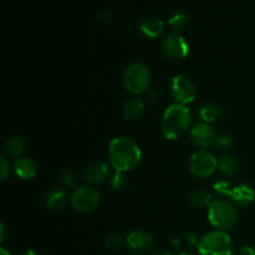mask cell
Returning <instances> with one entry per match:
<instances>
[{"mask_svg": "<svg viewBox=\"0 0 255 255\" xmlns=\"http://www.w3.org/2000/svg\"><path fill=\"white\" fill-rule=\"evenodd\" d=\"M187 21H188V16L186 14H183V12H177L173 16L169 17L168 24L171 26L172 31L181 34L183 27L187 25Z\"/></svg>", "mask_w": 255, "mask_h": 255, "instance_id": "cell-23", "label": "cell"}, {"mask_svg": "<svg viewBox=\"0 0 255 255\" xmlns=\"http://www.w3.org/2000/svg\"><path fill=\"white\" fill-rule=\"evenodd\" d=\"M126 246L132 253L144 254L153 246V238L144 231H134L127 236Z\"/></svg>", "mask_w": 255, "mask_h": 255, "instance_id": "cell-11", "label": "cell"}, {"mask_svg": "<svg viewBox=\"0 0 255 255\" xmlns=\"http://www.w3.org/2000/svg\"><path fill=\"white\" fill-rule=\"evenodd\" d=\"M122 84L132 95H144L151 89V71L142 62H132L124 70Z\"/></svg>", "mask_w": 255, "mask_h": 255, "instance_id": "cell-4", "label": "cell"}, {"mask_svg": "<svg viewBox=\"0 0 255 255\" xmlns=\"http://www.w3.org/2000/svg\"><path fill=\"white\" fill-rule=\"evenodd\" d=\"M171 246H172V248L173 249H178L179 247H181V241H179V239H172L171 241Z\"/></svg>", "mask_w": 255, "mask_h": 255, "instance_id": "cell-32", "label": "cell"}, {"mask_svg": "<svg viewBox=\"0 0 255 255\" xmlns=\"http://www.w3.org/2000/svg\"><path fill=\"white\" fill-rule=\"evenodd\" d=\"M238 212L236 204L229 199L218 198L208 208V221L217 231H231L237 223Z\"/></svg>", "mask_w": 255, "mask_h": 255, "instance_id": "cell-3", "label": "cell"}, {"mask_svg": "<svg viewBox=\"0 0 255 255\" xmlns=\"http://www.w3.org/2000/svg\"><path fill=\"white\" fill-rule=\"evenodd\" d=\"M67 201H69V197H67L66 192L64 189L55 188L51 189L49 193L46 194V198H45V204H46L47 208L50 211L59 212L66 207Z\"/></svg>", "mask_w": 255, "mask_h": 255, "instance_id": "cell-17", "label": "cell"}, {"mask_svg": "<svg viewBox=\"0 0 255 255\" xmlns=\"http://www.w3.org/2000/svg\"><path fill=\"white\" fill-rule=\"evenodd\" d=\"M234 146V139L231 134H227V133H221V134H217L216 139H214V143L213 147L218 151L222 152H226L229 151V149L233 148Z\"/></svg>", "mask_w": 255, "mask_h": 255, "instance_id": "cell-22", "label": "cell"}, {"mask_svg": "<svg viewBox=\"0 0 255 255\" xmlns=\"http://www.w3.org/2000/svg\"><path fill=\"white\" fill-rule=\"evenodd\" d=\"M122 243H124L122 236L119 233H115V232L109 233L104 238V246L109 251H117L122 246Z\"/></svg>", "mask_w": 255, "mask_h": 255, "instance_id": "cell-25", "label": "cell"}, {"mask_svg": "<svg viewBox=\"0 0 255 255\" xmlns=\"http://www.w3.org/2000/svg\"><path fill=\"white\" fill-rule=\"evenodd\" d=\"M72 208L80 213H91L96 211L101 202V194L96 188L91 186L79 187L71 196Z\"/></svg>", "mask_w": 255, "mask_h": 255, "instance_id": "cell-7", "label": "cell"}, {"mask_svg": "<svg viewBox=\"0 0 255 255\" xmlns=\"http://www.w3.org/2000/svg\"><path fill=\"white\" fill-rule=\"evenodd\" d=\"M197 248L199 255H232L233 241L227 232L216 229L204 234Z\"/></svg>", "mask_w": 255, "mask_h": 255, "instance_id": "cell-5", "label": "cell"}, {"mask_svg": "<svg viewBox=\"0 0 255 255\" xmlns=\"http://www.w3.org/2000/svg\"><path fill=\"white\" fill-rule=\"evenodd\" d=\"M239 255H255L254 247H243L239 252Z\"/></svg>", "mask_w": 255, "mask_h": 255, "instance_id": "cell-30", "label": "cell"}, {"mask_svg": "<svg viewBox=\"0 0 255 255\" xmlns=\"http://www.w3.org/2000/svg\"><path fill=\"white\" fill-rule=\"evenodd\" d=\"M151 255H169V252L164 251V249H159V251L153 252Z\"/></svg>", "mask_w": 255, "mask_h": 255, "instance_id": "cell-34", "label": "cell"}, {"mask_svg": "<svg viewBox=\"0 0 255 255\" xmlns=\"http://www.w3.org/2000/svg\"><path fill=\"white\" fill-rule=\"evenodd\" d=\"M162 50L171 59L182 60L189 54V45L181 34L172 32L162 41Z\"/></svg>", "mask_w": 255, "mask_h": 255, "instance_id": "cell-9", "label": "cell"}, {"mask_svg": "<svg viewBox=\"0 0 255 255\" xmlns=\"http://www.w3.org/2000/svg\"><path fill=\"white\" fill-rule=\"evenodd\" d=\"M213 191L216 193V196L218 198H224L229 199L231 198L232 191H233V187L231 186V183L227 181H218L214 183Z\"/></svg>", "mask_w": 255, "mask_h": 255, "instance_id": "cell-24", "label": "cell"}, {"mask_svg": "<svg viewBox=\"0 0 255 255\" xmlns=\"http://www.w3.org/2000/svg\"><path fill=\"white\" fill-rule=\"evenodd\" d=\"M109 157L115 171L126 173L141 163L142 151L136 141L127 136H119L110 142Z\"/></svg>", "mask_w": 255, "mask_h": 255, "instance_id": "cell-1", "label": "cell"}, {"mask_svg": "<svg viewBox=\"0 0 255 255\" xmlns=\"http://www.w3.org/2000/svg\"><path fill=\"white\" fill-rule=\"evenodd\" d=\"M139 30H141L146 36L156 39V37H159L163 34L164 22L163 20H161L159 17L147 16L144 17V19L142 20L141 24H139Z\"/></svg>", "mask_w": 255, "mask_h": 255, "instance_id": "cell-15", "label": "cell"}, {"mask_svg": "<svg viewBox=\"0 0 255 255\" xmlns=\"http://www.w3.org/2000/svg\"><path fill=\"white\" fill-rule=\"evenodd\" d=\"M189 201L196 208L199 209H208L212 204V197L207 191H196L191 194Z\"/></svg>", "mask_w": 255, "mask_h": 255, "instance_id": "cell-21", "label": "cell"}, {"mask_svg": "<svg viewBox=\"0 0 255 255\" xmlns=\"http://www.w3.org/2000/svg\"><path fill=\"white\" fill-rule=\"evenodd\" d=\"M184 239H186V243L191 247H198L199 241H201V239H198V236L193 232H187Z\"/></svg>", "mask_w": 255, "mask_h": 255, "instance_id": "cell-29", "label": "cell"}, {"mask_svg": "<svg viewBox=\"0 0 255 255\" xmlns=\"http://www.w3.org/2000/svg\"><path fill=\"white\" fill-rule=\"evenodd\" d=\"M0 255H11V253L5 248H0Z\"/></svg>", "mask_w": 255, "mask_h": 255, "instance_id": "cell-36", "label": "cell"}, {"mask_svg": "<svg viewBox=\"0 0 255 255\" xmlns=\"http://www.w3.org/2000/svg\"><path fill=\"white\" fill-rule=\"evenodd\" d=\"M189 169L198 178H209L218 171V159L208 149H198L191 156Z\"/></svg>", "mask_w": 255, "mask_h": 255, "instance_id": "cell-6", "label": "cell"}, {"mask_svg": "<svg viewBox=\"0 0 255 255\" xmlns=\"http://www.w3.org/2000/svg\"><path fill=\"white\" fill-rule=\"evenodd\" d=\"M222 114L221 106L214 102H206V104L202 105L198 110V115L201 117L202 122H206V124L211 125L212 122L216 121L217 119H219Z\"/></svg>", "mask_w": 255, "mask_h": 255, "instance_id": "cell-20", "label": "cell"}, {"mask_svg": "<svg viewBox=\"0 0 255 255\" xmlns=\"http://www.w3.org/2000/svg\"><path fill=\"white\" fill-rule=\"evenodd\" d=\"M239 161L233 156H229V154H226V156L221 157L218 161V171L222 176L226 177H233L236 176L239 172Z\"/></svg>", "mask_w": 255, "mask_h": 255, "instance_id": "cell-18", "label": "cell"}, {"mask_svg": "<svg viewBox=\"0 0 255 255\" xmlns=\"http://www.w3.org/2000/svg\"><path fill=\"white\" fill-rule=\"evenodd\" d=\"M111 168L107 163L99 162V163H92L87 167L85 172V179L90 184H99L107 181L111 177Z\"/></svg>", "mask_w": 255, "mask_h": 255, "instance_id": "cell-13", "label": "cell"}, {"mask_svg": "<svg viewBox=\"0 0 255 255\" xmlns=\"http://www.w3.org/2000/svg\"><path fill=\"white\" fill-rule=\"evenodd\" d=\"M60 181H61L62 186L66 188H77V176L75 174V172L70 171V169H66L60 174Z\"/></svg>", "mask_w": 255, "mask_h": 255, "instance_id": "cell-27", "label": "cell"}, {"mask_svg": "<svg viewBox=\"0 0 255 255\" xmlns=\"http://www.w3.org/2000/svg\"><path fill=\"white\" fill-rule=\"evenodd\" d=\"M144 95H146L147 99H148V100H154V97H156V92H154L152 89H149L148 91H147Z\"/></svg>", "mask_w": 255, "mask_h": 255, "instance_id": "cell-33", "label": "cell"}, {"mask_svg": "<svg viewBox=\"0 0 255 255\" xmlns=\"http://www.w3.org/2000/svg\"><path fill=\"white\" fill-rule=\"evenodd\" d=\"M5 153L7 157H21L24 153L25 148H26V142H25L24 137L21 136H11L6 142H5Z\"/></svg>", "mask_w": 255, "mask_h": 255, "instance_id": "cell-19", "label": "cell"}, {"mask_svg": "<svg viewBox=\"0 0 255 255\" xmlns=\"http://www.w3.org/2000/svg\"><path fill=\"white\" fill-rule=\"evenodd\" d=\"M178 255H193V254H191V253H184V252H183V253H179Z\"/></svg>", "mask_w": 255, "mask_h": 255, "instance_id": "cell-37", "label": "cell"}, {"mask_svg": "<svg viewBox=\"0 0 255 255\" xmlns=\"http://www.w3.org/2000/svg\"><path fill=\"white\" fill-rule=\"evenodd\" d=\"M192 114L183 105L173 104L164 111L161 121V131L164 138L173 141L186 133L192 126Z\"/></svg>", "mask_w": 255, "mask_h": 255, "instance_id": "cell-2", "label": "cell"}, {"mask_svg": "<svg viewBox=\"0 0 255 255\" xmlns=\"http://www.w3.org/2000/svg\"><path fill=\"white\" fill-rule=\"evenodd\" d=\"M217 134L213 127L206 122L197 124L189 132V141L194 147L199 149H207L213 146Z\"/></svg>", "mask_w": 255, "mask_h": 255, "instance_id": "cell-10", "label": "cell"}, {"mask_svg": "<svg viewBox=\"0 0 255 255\" xmlns=\"http://www.w3.org/2000/svg\"><path fill=\"white\" fill-rule=\"evenodd\" d=\"M10 174V162L5 154L0 156V179L5 181Z\"/></svg>", "mask_w": 255, "mask_h": 255, "instance_id": "cell-28", "label": "cell"}, {"mask_svg": "<svg viewBox=\"0 0 255 255\" xmlns=\"http://www.w3.org/2000/svg\"><path fill=\"white\" fill-rule=\"evenodd\" d=\"M5 237H6V227L1 224L0 226V242H4Z\"/></svg>", "mask_w": 255, "mask_h": 255, "instance_id": "cell-31", "label": "cell"}, {"mask_svg": "<svg viewBox=\"0 0 255 255\" xmlns=\"http://www.w3.org/2000/svg\"><path fill=\"white\" fill-rule=\"evenodd\" d=\"M14 172L20 179H24V181L35 178L37 173L36 162L31 157H17L14 162Z\"/></svg>", "mask_w": 255, "mask_h": 255, "instance_id": "cell-12", "label": "cell"}, {"mask_svg": "<svg viewBox=\"0 0 255 255\" xmlns=\"http://www.w3.org/2000/svg\"><path fill=\"white\" fill-rule=\"evenodd\" d=\"M169 92L174 104L187 106L197 96L196 84L186 75H176L169 85Z\"/></svg>", "mask_w": 255, "mask_h": 255, "instance_id": "cell-8", "label": "cell"}, {"mask_svg": "<svg viewBox=\"0 0 255 255\" xmlns=\"http://www.w3.org/2000/svg\"><path fill=\"white\" fill-rule=\"evenodd\" d=\"M110 186L115 191H121V189H124L127 186L126 173L125 172L115 171V173L110 177Z\"/></svg>", "mask_w": 255, "mask_h": 255, "instance_id": "cell-26", "label": "cell"}, {"mask_svg": "<svg viewBox=\"0 0 255 255\" xmlns=\"http://www.w3.org/2000/svg\"><path fill=\"white\" fill-rule=\"evenodd\" d=\"M20 255H37V254H36V252L32 251V249H27V251L22 252V253Z\"/></svg>", "mask_w": 255, "mask_h": 255, "instance_id": "cell-35", "label": "cell"}, {"mask_svg": "<svg viewBox=\"0 0 255 255\" xmlns=\"http://www.w3.org/2000/svg\"><path fill=\"white\" fill-rule=\"evenodd\" d=\"M255 199V192L248 184H238L233 187L231 198L229 201L233 202L236 206L239 207H248L251 206Z\"/></svg>", "mask_w": 255, "mask_h": 255, "instance_id": "cell-14", "label": "cell"}, {"mask_svg": "<svg viewBox=\"0 0 255 255\" xmlns=\"http://www.w3.org/2000/svg\"><path fill=\"white\" fill-rule=\"evenodd\" d=\"M144 111V102L139 97H129L122 105V115L126 120H137Z\"/></svg>", "mask_w": 255, "mask_h": 255, "instance_id": "cell-16", "label": "cell"}]
</instances>
